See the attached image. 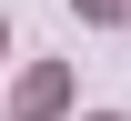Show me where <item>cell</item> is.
<instances>
[{"label":"cell","mask_w":131,"mask_h":121,"mask_svg":"<svg viewBox=\"0 0 131 121\" xmlns=\"http://www.w3.org/2000/svg\"><path fill=\"white\" fill-rule=\"evenodd\" d=\"M61 101H71V81H61V71H30V81H20V121H50Z\"/></svg>","instance_id":"obj_1"},{"label":"cell","mask_w":131,"mask_h":121,"mask_svg":"<svg viewBox=\"0 0 131 121\" xmlns=\"http://www.w3.org/2000/svg\"><path fill=\"white\" fill-rule=\"evenodd\" d=\"M71 10H91V20H111V10H121V0H71Z\"/></svg>","instance_id":"obj_2"}]
</instances>
